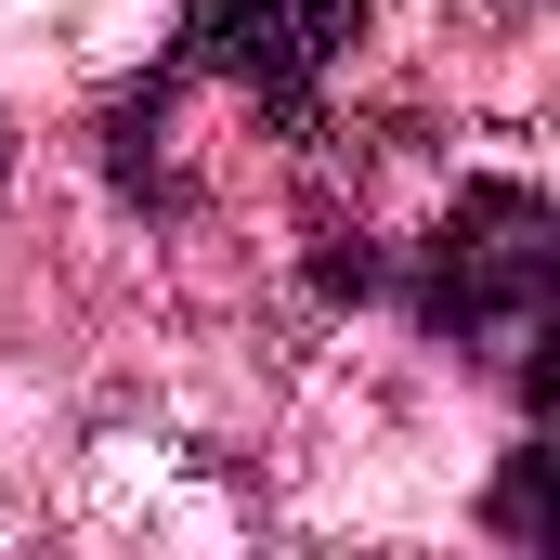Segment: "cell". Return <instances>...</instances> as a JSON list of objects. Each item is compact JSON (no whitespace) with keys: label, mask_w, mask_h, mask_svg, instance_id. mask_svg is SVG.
<instances>
[{"label":"cell","mask_w":560,"mask_h":560,"mask_svg":"<svg viewBox=\"0 0 560 560\" xmlns=\"http://www.w3.org/2000/svg\"><path fill=\"white\" fill-rule=\"evenodd\" d=\"M548 443H522V456H509V482H495V535H522V548H548Z\"/></svg>","instance_id":"3957f363"},{"label":"cell","mask_w":560,"mask_h":560,"mask_svg":"<svg viewBox=\"0 0 560 560\" xmlns=\"http://www.w3.org/2000/svg\"><path fill=\"white\" fill-rule=\"evenodd\" d=\"M548 275L560 222L535 183H469L443 209V235L418 248V326L456 352H548Z\"/></svg>","instance_id":"6da1fadb"},{"label":"cell","mask_w":560,"mask_h":560,"mask_svg":"<svg viewBox=\"0 0 560 560\" xmlns=\"http://www.w3.org/2000/svg\"><path fill=\"white\" fill-rule=\"evenodd\" d=\"M352 26H365V0H183V66L300 118L313 79L352 52Z\"/></svg>","instance_id":"7a4b0ae2"}]
</instances>
